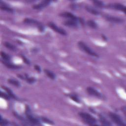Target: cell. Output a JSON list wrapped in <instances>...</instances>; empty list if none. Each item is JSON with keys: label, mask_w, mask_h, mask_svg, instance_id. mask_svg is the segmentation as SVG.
<instances>
[{"label": "cell", "mask_w": 126, "mask_h": 126, "mask_svg": "<svg viewBox=\"0 0 126 126\" xmlns=\"http://www.w3.org/2000/svg\"><path fill=\"white\" fill-rule=\"evenodd\" d=\"M78 115L82 118L83 121L87 125L90 126L97 125L96 119L91 114L86 112H81L78 113Z\"/></svg>", "instance_id": "1"}, {"label": "cell", "mask_w": 126, "mask_h": 126, "mask_svg": "<svg viewBox=\"0 0 126 126\" xmlns=\"http://www.w3.org/2000/svg\"><path fill=\"white\" fill-rule=\"evenodd\" d=\"M78 46V47L84 52L88 54V55L93 56V57H97L98 58L99 57L98 55L95 52L94 50H93L91 48H90L85 43H84L83 41H79L77 43Z\"/></svg>", "instance_id": "2"}, {"label": "cell", "mask_w": 126, "mask_h": 126, "mask_svg": "<svg viewBox=\"0 0 126 126\" xmlns=\"http://www.w3.org/2000/svg\"><path fill=\"white\" fill-rule=\"evenodd\" d=\"M109 116L111 120L117 125L120 126H125L126 124L124 122L121 117L118 114L113 112H109Z\"/></svg>", "instance_id": "3"}, {"label": "cell", "mask_w": 126, "mask_h": 126, "mask_svg": "<svg viewBox=\"0 0 126 126\" xmlns=\"http://www.w3.org/2000/svg\"><path fill=\"white\" fill-rule=\"evenodd\" d=\"M25 113L26 115V117L27 119L29 120V121L32 124L34 125H41L38 120L35 117H34L31 114L30 109L29 106L26 105V111Z\"/></svg>", "instance_id": "4"}, {"label": "cell", "mask_w": 126, "mask_h": 126, "mask_svg": "<svg viewBox=\"0 0 126 126\" xmlns=\"http://www.w3.org/2000/svg\"><path fill=\"white\" fill-rule=\"evenodd\" d=\"M107 7L112 9H115L116 10H119V11L124 12V13H126V7L124 5L120 3H109L107 5Z\"/></svg>", "instance_id": "5"}, {"label": "cell", "mask_w": 126, "mask_h": 126, "mask_svg": "<svg viewBox=\"0 0 126 126\" xmlns=\"http://www.w3.org/2000/svg\"><path fill=\"white\" fill-rule=\"evenodd\" d=\"M86 91L89 94L92 96L96 97L99 98H103V95L96 89L91 87H88L86 89Z\"/></svg>", "instance_id": "6"}, {"label": "cell", "mask_w": 126, "mask_h": 126, "mask_svg": "<svg viewBox=\"0 0 126 126\" xmlns=\"http://www.w3.org/2000/svg\"><path fill=\"white\" fill-rule=\"evenodd\" d=\"M48 26L51 29H52L55 32H56L58 33H60V34L63 35H66V32L64 30L61 28L60 27H59L58 26H57L55 23H54L53 22H49L48 23Z\"/></svg>", "instance_id": "7"}, {"label": "cell", "mask_w": 126, "mask_h": 126, "mask_svg": "<svg viewBox=\"0 0 126 126\" xmlns=\"http://www.w3.org/2000/svg\"><path fill=\"white\" fill-rule=\"evenodd\" d=\"M104 18L108 21L110 22L111 23H122L124 22V20L121 18L112 16V15H105L104 16Z\"/></svg>", "instance_id": "8"}, {"label": "cell", "mask_w": 126, "mask_h": 126, "mask_svg": "<svg viewBox=\"0 0 126 126\" xmlns=\"http://www.w3.org/2000/svg\"><path fill=\"white\" fill-rule=\"evenodd\" d=\"M23 22L25 24H28V25H33V26H36L37 27V28L39 29L40 27L42 26V25L38 21L33 19H31L29 18H26L24 19Z\"/></svg>", "instance_id": "9"}, {"label": "cell", "mask_w": 126, "mask_h": 126, "mask_svg": "<svg viewBox=\"0 0 126 126\" xmlns=\"http://www.w3.org/2000/svg\"><path fill=\"white\" fill-rule=\"evenodd\" d=\"M50 0H43L38 4L33 5L32 8L36 10H41L50 4Z\"/></svg>", "instance_id": "10"}, {"label": "cell", "mask_w": 126, "mask_h": 126, "mask_svg": "<svg viewBox=\"0 0 126 126\" xmlns=\"http://www.w3.org/2000/svg\"><path fill=\"white\" fill-rule=\"evenodd\" d=\"M78 20L68 19L65 21L63 22V25L65 26L71 27V28H76L78 26Z\"/></svg>", "instance_id": "11"}, {"label": "cell", "mask_w": 126, "mask_h": 126, "mask_svg": "<svg viewBox=\"0 0 126 126\" xmlns=\"http://www.w3.org/2000/svg\"><path fill=\"white\" fill-rule=\"evenodd\" d=\"M60 16L64 18H68L69 19L71 20H78V17H76L75 15L73 13L69 12H63L60 14Z\"/></svg>", "instance_id": "12"}, {"label": "cell", "mask_w": 126, "mask_h": 126, "mask_svg": "<svg viewBox=\"0 0 126 126\" xmlns=\"http://www.w3.org/2000/svg\"><path fill=\"white\" fill-rule=\"evenodd\" d=\"M1 62L7 68H10V69H19L21 68V66L20 65H16L14 64H13L9 62H7L5 61H2Z\"/></svg>", "instance_id": "13"}, {"label": "cell", "mask_w": 126, "mask_h": 126, "mask_svg": "<svg viewBox=\"0 0 126 126\" xmlns=\"http://www.w3.org/2000/svg\"><path fill=\"white\" fill-rule=\"evenodd\" d=\"M85 8L88 12H89L93 15H97L100 14L99 12L97 10H96L95 8H94V7H93L90 5H86L85 6Z\"/></svg>", "instance_id": "14"}, {"label": "cell", "mask_w": 126, "mask_h": 126, "mask_svg": "<svg viewBox=\"0 0 126 126\" xmlns=\"http://www.w3.org/2000/svg\"><path fill=\"white\" fill-rule=\"evenodd\" d=\"M0 8L1 10L6 11L7 12H9V13L13 12V11H14L13 9L12 8H11L10 7H9L8 5H7V4H5L4 3H3V2L1 1H0Z\"/></svg>", "instance_id": "15"}, {"label": "cell", "mask_w": 126, "mask_h": 126, "mask_svg": "<svg viewBox=\"0 0 126 126\" xmlns=\"http://www.w3.org/2000/svg\"><path fill=\"white\" fill-rule=\"evenodd\" d=\"M2 88L6 91L7 94L10 96V97L11 98L14 99H17V96L15 95V94L13 93V92L9 88L6 87L5 86H2Z\"/></svg>", "instance_id": "16"}, {"label": "cell", "mask_w": 126, "mask_h": 126, "mask_svg": "<svg viewBox=\"0 0 126 126\" xmlns=\"http://www.w3.org/2000/svg\"><path fill=\"white\" fill-rule=\"evenodd\" d=\"M99 121L100 123L101 124V125L104 126H111L112 124L110 123L109 121H108L103 116L101 115H99Z\"/></svg>", "instance_id": "17"}, {"label": "cell", "mask_w": 126, "mask_h": 126, "mask_svg": "<svg viewBox=\"0 0 126 126\" xmlns=\"http://www.w3.org/2000/svg\"><path fill=\"white\" fill-rule=\"evenodd\" d=\"M44 71L45 74L48 77H49L50 79H51L52 80H54L56 78V75L52 71H51L49 69H45L44 70Z\"/></svg>", "instance_id": "18"}, {"label": "cell", "mask_w": 126, "mask_h": 126, "mask_svg": "<svg viewBox=\"0 0 126 126\" xmlns=\"http://www.w3.org/2000/svg\"><path fill=\"white\" fill-rule=\"evenodd\" d=\"M87 25H88V26H89L90 28H92V29H96L97 27V25L96 24V23L93 20H89L87 21Z\"/></svg>", "instance_id": "19"}, {"label": "cell", "mask_w": 126, "mask_h": 126, "mask_svg": "<svg viewBox=\"0 0 126 126\" xmlns=\"http://www.w3.org/2000/svg\"><path fill=\"white\" fill-rule=\"evenodd\" d=\"M7 82L10 84H11L16 87H20L21 85H20V83L19 82V81H18L17 80L14 79H8L7 80Z\"/></svg>", "instance_id": "20"}, {"label": "cell", "mask_w": 126, "mask_h": 126, "mask_svg": "<svg viewBox=\"0 0 126 126\" xmlns=\"http://www.w3.org/2000/svg\"><path fill=\"white\" fill-rule=\"evenodd\" d=\"M24 80H25L29 84H33L36 81V79L32 77H29L28 74H25L24 75Z\"/></svg>", "instance_id": "21"}, {"label": "cell", "mask_w": 126, "mask_h": 126, "mask_svg": "<svg viewBox=\"0 0 126 126\" xmlns=\"http://www.w3.org/2000/svg\"><path fill=\"white\" fill-rule=\"evenodd\" d=\"M4 45L6 48H7V49H8L11 51H14L16 50V48L15 47V46H14L13 44L10 43V42H5L4 43Z\"/></svg>", "instance_id": "22"}, {"label": "cell", "mask_w": 126, "mask_h": 126, "mask_svg": "<svg viewBox=\"0 0 126 126\" xmlns=\"http://www.w3.org/2000/svg\"><path fill=\"white\" fill-rule=\"evenodd\" d=\"M0 54V56L2 58L3 61H7V62H9V61L10 60L11 58H10V57L9 55H8L7 54H6V53H5L3 51H1Z\"/></svg>", "instance_id": "23"}, {"label": "cell", "mask_w": 126, "mask_h": 126, "mask_svg": "<svg viewBox=\"0 0 126 126\" xmlns=\"http://www.w3.org/2000/svg\"><path fill=\"white\" fill-rule=\"evenodd\" d=\"M93 3L94 5L99 8H102L105 6V4L104 2L100 0H94L93 1Z\"/></svg>", "instance_id": "24"}, {"label": "cell", "mask_w": 126, "mask_h": 126, "mask_svg": "<svg viewBox=\"0 0 126 126\" xmlns=\"http://www.w3.org/2000/svg\"><path fill=\"white\" fill-rule=\"evenodd\" d=\"M68 96L70 98V99H71L74 102L78 103L80 102V100L77 95H76L75 94H69L68 95Z\"/></svg>", "instance_id": "25"}, {"label": "cell", "mask_w": 126, "mask_h": 126, "mask_svg": "<svg viewBox=\"0 0 126 126\" xmlns=\"http://www.w3.org/2000/svg\"><path fill=\"white\" fill-rule=\"evenodd\" d=\"M41 119L42 121L43 122L45 123L50 124V125H54V123L53 121H52L51 120H50V119H49L47 118H46V117H42L41 118Z\"/></svg>", "instance_id": "26"}, {"label": "cell", "mask_w": 126, "mask_h": 126, "mask_svg": "<svg viewBox=\"0 0 126 126\" xmlns=\"http://www.w3.org/2000/svg\"><path fill=\"white\" fill-rule=\"evenodd\" d=\"M0 96L2 98L6 99V100H9L10 99V96L7 94H5L3 92H2V91L0 92Z\"/></svg>", "instance_id": "27"}, {"label": "cell", "mask_w": 126, "mask_h": 126, "mask_svg": "<svg viewBox=\"0 0 126 126\" xmlns=\"http://www.w3.org/2000/svg\"><path fill=\"white\" fill-rule=\"evenodd\" d=\"M9 122L6 119H3L1 117V116H0V126H6L8 124Z\"/></svg>", "instance_id": "28"}, {"label": "cell", "mask_w": 126, "mask_h": 126, "mask_svg": "<svg viewBox=\"0 0 126 126\" xmlns=\"http://www.w3.org/2000/svg\"><path fill=\"white\" fill-rule=\"evenodd\" d=\"M21 58L22 59V60L23 61V62L27 64H30V61H29V60L24 55H21Z\"/></svg>", "instance_id": "29"}, {"label": "cell", "mask_w": 126, "mask_h": 126, "mask_svg": "<svg viewBox=\"0 0 126 126\" xmlns=\"http://www.w3.org/2000/svg\"><path fill=\"white\" fill-rule=\"evenodd\" d=\"M34 69L38 73H40L41 72V68L40 67V66L37 65V64H35L34 65Z\"/></svg>", "instance_id": "30"}, {"label": "cell", "mask_w": 126, "mask_h": 126, "mask_svg": "<svg viewBox=\"0 0 126 126\" xmlns=\"http://www.w3.org/2000/svg\"><path fill=\"white\" fill-rule=\"evenodd\" d=\"M70 8H71L72 9H73V10H75V9H76L77 8V6L75 3L71 4L70 5Z\"/></svg>", "instance_id": "31"}, {"label": "cell", "mask_w": 126, "mask_h": 126, "mask_svg": "<svg viewBox=\"0 0 126 126\" xmlns=\"http://www.w3.org/2000/svg\"><path fill=\"white\" fill-rule=\"evenodd\" d=\"M101 37H102V39H103L104 40L106 41V40H107V37L105 35H104V34H102V35H101Z\"/></svg>", "instance_id": "32"}, {"label": "cell", "mask_w": 126, "mask_h": 126, "mask_svg": "<svg viewBox=\"0 0 126 126\" xmlns=\"http://www.w3.org/2000/svg\"><path fill=\"white\" fill-rule=\"evenodd\" d=\"M89 109H90V111H91V112H92L93 113H95V111L94 109H93L92 108H89Z\"/></svg>", "instance_id": "33"}]
</instances>
